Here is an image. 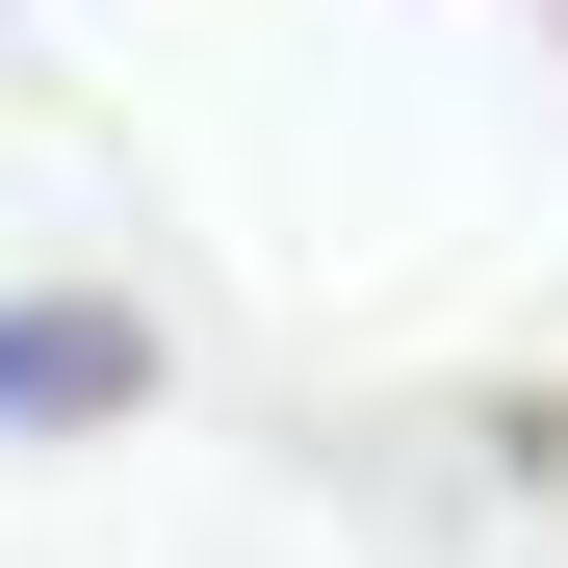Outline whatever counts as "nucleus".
<instances>
[{
    "label": "nucleus",
    "mask_w": 568,
    "mask_h": 568,
    "mask_svg": "<svg viewBox=\"0 0 568 568\" xmlns=\"http://www.w3.org/2000/svg\"><path fill=\"white\" fill-rule=\"evenodd\" d=\"M130 388H155L130 311H0V439H78V414H130Z\"/></svg>",
    "instance_id": "nucleus-1"
}]
</instances>
